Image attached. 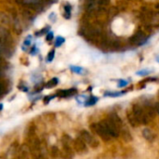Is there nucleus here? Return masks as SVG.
Listing matches in <instances>:
<instances>
[{"mask_svg":"<svg viewBox=\"0 0 159 159\" xmlns=\"http://www.w3.org/2000/svg\"><path fill=\"white\" fill-rule=\"evenodd\" d=\"M91 129L93 130V132L98 135L102 140L104 141H110L112 137L111 136L110 132L108 131V129L106 128V126L104 125V124L102 122L99 123H94L90 125Z\"/></svg>","mask_w":159,"mask_h":159,"instance_id":"nucleus-1","label":"nucleus"},{"mask_svg":"<svg viewBox=\"0 0 159 159\" xmlns=\"http://www.w3.org/2000/svg\"><path fill=\"white\" fill-rule=\"evenodd\" d=\"M131 110L133 111L134 114L136 115L139 125H147L151 121L150 117L147 115V113L144 111L142 106H140L139 104H135V105H133Z\"/></svg>","mask_w":159,"mask_h":159,"instance_id":"nucleus-2","label":"nucleus"},{"mask_svg":"<svg viewBox=\"0 0 159 159\" xmlns=\"http://www.w3.org/2000/svg\"><path fill=\"white\" fill-rule=\"evenodd\" d=\"M79 137L81 138L88 146H90L92 149H97L99 146V142L97 139V138L86 130H82L80 132Z\"/></svg>","mask_w":159,"mask_h":159,"instance_id":"nucleus-3","label":"nucleus"},{"mask_svg":"<svg viewBox=\"0 0 159 159\" xmlns=\"http://www.w3.org/2000/svg\"><path fill=\"white\" fill-rule=\"evenodd\" d=\"M103 124H104V125L106 126V128L108 129V131L110 132V134H111V136L112 137V139L114 138H118L119 136H120V132H121V129L116 125H114L109 118H107V119H105V120H102L101 121Z\"/></svg>","mask_w":159,"mask_h":159,"instance_id":"nucleus-4","label":"nucleus"},{"mask_svg":"<svg viewBox=\"0 0 159 159\" xmlns=\"http://www.w3.org/2000/svg\"><path fill=\"white\" fill-rule=\"evenodd\" d=\"M73 150L74 152H76L77 153H80V154H83V153H85L87 152V144L80 138H76L74 140H73Z\"/></svg>","mask_w":159,"mask_h":159,"instance_id":"nucleus-5","label":"nucleus"},{"mask_svg":"<svg viewBox=\"0 0 159 159\" xmlns=\"http://www.w3.org/2000/svg\"><path fill=\"white\" fill-rule=\"evenodd\" d=\"M146 39H147V36L145 35V33L141 30H139L130 38L129 41L132 45L139 46V45L143 44Z\"/></svg>","mask_w":159,"mask_h":159,"instance_id":"nucleus-6","label":"nucleus"},{"mask_svg":"<svg viewBox=\"0 0 159 159\" xmlns=\"http://www.w3.org/2000/svg\"><path fill=\"white\" fill-rule=\"evenodd\" d=\"M16 159H31V152L26 143L21 145L16 153Z\"/></svg>","mask_w":159,"mask_h":159,"instance_id":"nucleus-7","label":"nucleus"},{"mask_svg":"<svg viewBox=\"0 0 159 159\" xmlns=\"http://www.w3.org/2000/svg\"><path fill=\"white\" fill-rule=\"evenodd\" d=\"M75 152L72 147H66L63 146L62 150L60 151V156L62 159H73Z\"/></svg>","mask_w":159,"mask_h":159,"instance_id":"nucleus-8","label":"nucleus"},{"mask_svg":"<svg viewBox=\"0 0 159 159\" xmlns=\"http://www.w3.org/2000/svg\"><path fill=\"white\" fill-rule=\"evenodd\" d=\"M126 117H127V120H128L129 125L132 127H138L139 125H140L139 123V121H138V119H137V117H136V115L134 114V112H133L132 110H128L126 111Z\"/></svg>","mask_w":159,"mask_h":159,"instance_id":"nucleus-9","label":"nucleus"},{"mask_svg":"<svg viewBox=\"0 0 159 159\" xmlns=\"http://www.w3.org/2000/svg\"><path fill=\"white\" fill-rule=\"evenodd\" d=\"M77 93V90L74 89V88H70V89H66V90H58L55 94L56 97L58 98H69V97H72L74 96L75 94Z\"/></svg>","mask_w":159,"mask_h":159,"instance_id":"nucleus-10","label":"nucleus"},{"mask_svg":"<svg viewBox=\"0 0 159 159\" xmlns=\"http://www.w3.org/2000/svg\"><path fill=\"white\" fill-rule=\"evenodd\" d=\"M142 136L143 138L148 140V141H153L154 139H155V134L152 130L149 129V128H144L143 131H142Z\"/></svg>","mask_w":159,"mask_h":159,"instance_id":"nucleus-11","label":"nucleus"},{"mask_svg":"<svg viewBox=\"0 0 159 159\" xmlns=\"http://www.w3.org/2000/svg\"><path fill=\"white\" fill-rule=\"evenodd\" d=\"M26 5L33 10H39L42 7L41 0H27Z\"/></svg>","mask_w":159,"mask_h":159,"instance_id":"nucleus-12","label":"nucleus"},{"mask_svg":"<svg viewBox=\"0 0 159 159\" xmlns=\"http://www.w3.org/2000/svg\"><path fill=\"white\" fill-rule=\"evenodd\" d=\"M73 140L70 136L68 135H63L62 137V145L66 147H72L73 148Z\"/></svg>","mask_w":159,"mask_h":159,"instance_id":"nucleus-13","label":"nucleus"},{"mask_svg":"<svg viewBox=\"0 0 159 159\" xmlns=\"http://www.w3.org/2000/svg\"><path fill=\"white\" fill-rule=\"evenodd\" d=\"M150 25L159 26V11L152 12V15L150 20Z\"/></svg>","mask_w":159,"mask_h":159,"instance_id":"nucleus-14","label":"nucleus"},{"mask_svg":"<svg viewBox=\"0 0 159 159\" xmlns=\"http://www.w3.org/2000/svg\"><path fill=\"white\" fill-rule=\"evenodd\" d=\"M120 135H121L122 139H123L125 141H131V140H132V136H131L130 132H129L125 127H124V128L121 130Z\"/></svg>","mask_w":159,"mask_h":159,"instance_id":"nucleus-15","label":"nucleus"},{"mask_svg":"<svg viewBox=\"0 0 159 159\" xmlns=\"http://www.w3.org/2000/svg\"><path fill=\"white\" fill-rule=\"evenodd\" d=\"M9 84L6 81H1L0 82V97H2L8 90Z\"/></svg>","mask_w":159,"mask_h":159,"instance_id":"nucleus-16","label":"nucleus"},{"mask_svg":"<svg viewBox=\"0 0 159 159\" xmlns=\"http://www.w3.org/2000/svg\"><path fill=\"white\" fill-rule=\"evenodd\" d=\"M58 83H59V81H58L57 78H52L46 84L45 87L46 88H53V87H55L58 84Z\"/></svg>","mask_w":159,"mask_h":159,"instance_id":"nucleus-17","label":"nucleus"},{"mask_svg":"<svg viewBox=\"0 0 159 159\" xmlns=\"http://www.w3.org/2000/svg\"><path fill=\"white\" fill-rule=\"evenodd\" d=\"M71 10H72V8L69 4L65 5V7H64V17L66 19H69L71 17Z\"/></svg>","mask_w":159,"mask_h":159,"instance_id":"nucleus-18","label":"nucleus"},{"mask_svg":"<svg viewBox=\"0 0 159 159\" xmlns=\"http://www.w3.org/2000/svg\"><path fill=\"white\" fill-rule=\"evenodd\" d=\"M98 100V98H96V97H90V98L87 99V101L85 102V105H86L87 107L94 106L95 104H97Z\"/></svg>","mask_w":159,"mask_h":159,"instance_id":"nucleus-19","label":"nucleus"},{"mask_svg":"<svg viewBox=\"0 0 159 159\" xmlns=\"http://www.w3.org/2000/svg\"><path fill=\"white\" fill-rule=\"evenodd\" d=\"M50 153L52 157H57L58 155H60V151L59 149L56 147V146H52L51 148V151H50Z\"/></svg>","mask_w":159,"mask_h":159,"instance_id":"nucleus-20","label":"nucleus"},{"mask_svg":"<svg viewBox=\"0 0 159 159\" xmlns=\"http://www.w3.org/2000/svg\"><path fill=\"white\" fill-rule=\"evenodd\" d=\"M70 69H71L72 72H74V73H76V74H82V73L84 72V70L83 67H81V66H70Z\"/></svg>","mask_w":159,"mask_h":159,"instance_id":"nucleus-21","label":"nucleus"},{"mask_svg":"<svg viewBox=\"0 0 159 159\" xmlns=\"http://www.w3.org/2000/svg\"><path fill=\"white\" fill-rule=\"evenodd\" d=\"M124 94V92H119V93H112V92H106L105 94H104V96L105 97H111V98H117V97H120V96H122Z\"/></svg>","mask_w":159,"mask_h":159,"instance_id":"nucleus-22","label":"nucleus"},{"mask_svg":"<svg viewBox=\"0 0 159 159\" xmlns=\"http://www.w3.org/2000/svg\"><path fill=\"white\" fill-rule=\"evenodd\" d=\"M64 42H65V39L63 37H57L56 39H55L54 45H55V47H60L61 45L64 44Z\"/></svg>","mask_w":159,"mask_h":159,"instance_id":"nucleus-23","label":"nucleus"},{"mask_svg":"<svg viewBox=\"0 0 159 159\" xmlns=\"http://www.w3.org/2000/svg\"><path fill=\"white\" fill-rule=\"evenodd\" d=\"M127 84H128V82L127 81H125V80H120V81L118 82L117 86L119 88H124V87L127 86Z\"/></svg>","mask_w":159,"mask_h":159,"instance_id":"nucleus-24","label":"nucleus"},{"mask_svg":"<svg viewBox=\"0 0 159 159\" xmlns=\"http://www.w3.org/2000/svg\"><path fill=\"white\" fill-rule=\"evenodd\" d=\"M54 54H55V51L54 50H52L49 53H48V56H47V61L48 62H52L54 58Z\"/></svg>","mask_w":159,"mask_h":159,"instance_id":"nucleus-25","label":"nucleus"},{"mask_svg":"<svg viewBox=\"0 0 159 159\" xmlns=\"http://www.w3.org/2000/svg\"><path fill=\"white\" fill-rule=\"evenodd\" d=\"M137 74H138V75H139V76H147V75H149V74H150V71H149V70L144 69V70L138 71V72H137Z\"/></svg>","mask_w":159,"mask_h":159,"instance_id":"nucleus-26","label":"nucleus"},{"mask_svg":"<svg viewBox=\"0 0 159 159\" xmlns=\"http://www.w3.org/2000/svg\"><path fill=\"white\" fill-rule=\"evenodd\" d=\"M53 39V33L52 32H49L46 35V40L47 41H52Z\"/></svg>","mask_w":159,"mask_h":159,"instance_id":"nucleus-27","label":"nucleus"},{"mask_svg":"<svg viewBox=\"0 0 159 159\" xmlns=\"http://www.w3.org/2000/svg\"><path fill=\"white\" fill-rule=\"evenodd\" d=\"M52 98H54V96H48V97H45V98H44V103H45V104L49 103V102L52 99Z\"/></svg>","mask_w":159,"mask_h":159,"instance_id":"nucleus-28","label":"nucleus"},{"mask_svg":"<svg viewBox=\"0 0 159 159\" xmlns=\"http://www.w3.org/2000/svg\"><path fill=\"white\" fill-rule=\"evenodd\" d=\"M153 107H154V110H155L156 114H158V115H159V101H158V102H156V103L153 105Z\"/></svg>","mask_w":159,"mask_h":159,"instance_id":"nucleus-29","label":"nucleus"},{"mask_svg":"<svg viewBox=\"0 0 159 159\" xmlns=\"http://www.w3.org/2000/svg\"><path fill=\"white\" fill-rule=\"evenodd\" d=\"M155 9L159 11V3H157V4H155Z\"/></svg>","mask_w":159,"mask_h":159,"instance_id":"nucleus-30","label":"nucleus"},{"mask_svg":"<svg viewBox=\"0 0 159 159\" xmlns=\"http://www.w3.org/2000/svg\"><path fill=\"white\" fill-rule=\"evenodd\" d=\"M2 109H3V105H2V104H0V111H2Z\"/></svg>","mask_w":159,"mask_h":159,"instance_id":"nucleus-31","label":"nucleus"},{"mask_svg":"<svg viewBox=\"0 0 159 159\" xmlns=\"http://www.w3.org/2000/svg\"><path fill=\"white\" fill-rule=\"evenodd\" d=\"M47 1H49V2H55L56 0H47Z\"/></svg>","mask_w":159,"mask_h":159,"instance_id":"nucleus-32","label":"nucleus"},{"mask_svg":"<svg viewBox=\"0 0 159 159\" xmlns=\"http://www.w3.org/2000/svg\"><path fill=\"white\" fill-rule=\"evenodd\" d=\"M157 62H159V57H157Z\"/></svg>","mask_w":159,"mask_h":159,"instance_id":"nucleus-33","label":"nucleus"},{"mask_svg":"<svg viewBox=\"0 0 159 159\" xmlns=\"http://www.w3.org/2000/svg\"><path fill=\"white\" fill-rule=\"evenodd\" d=\"M128 1H130V0H128Z\"/></svg>","mask_w":159,"mask_h":159,"instance_id":"nucleus-34","label":"nucleus"}]
</instances>
